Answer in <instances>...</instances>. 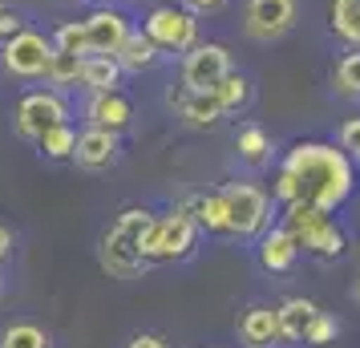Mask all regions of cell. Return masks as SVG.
Here are the masks:
<instances>
[{
    "label": "cell",
    "instance_id": "cell-9",
    "mask_svg": "<svg viewBox=\"0 0 360 348\" xmlns=\"http://www.w3.org/2000/svg\"><path fill=\"white\" fill-rule=\"evenodd\" d=\"M231 73V49L223 41H198L195 49L182 53L179 82L191 89H214Z\"/></svg>",
    "mask_w": 360,
    "mask_h": 348
},
{
    "label": "cell",
    "instance_id": "cell-2",
    "mask_svg": "<svg viewBox=\"0 0 360 348\" xmlns=\"http://www.w3.org/2000/svg\"><path fill=\"white\" fill-rule=\"evenodd\" d=\"M154 219L146 207H126L122 215L101 231L98 239V264L110 280H142L146 259H142V231Z\"/></svg>",
    "mask_w": 360,
    "mask_h": 348
},
{
    "label": "cell",
    "instance_id": "cell-29",
    "mask_svg": "<svg viewBox=\"0 0 360 348\" xmlns=\"http://www.w3.org/2000/svg\"><path fill=\"white\" fill-rule=\"evenodd\" d=\"M336 336H340V320L320 308V312H316V320H311L308 336H304V344H332Z\"/></svg>",
    "mask_w": 360,
    "mask_h": 348
},
{
    "label": "cell",
    "instance_id": "cell-24",
    "mask_svg": "<svg viewBox=\"0 0 360 348\" xmlns=\"http://www.w3.org/2000/svg\"><path fill=\"white\" fill-rule=\"evenodd\" d=\"M73 146H77L73 122H57V126H49V130L37 138L41 158H49V162H69V158H73Z\"/></svg>",
    "mask_w": 360,
    "mask_h": 348
},
{
    "label": "cell",
    "instance_id": "cell-8",
    "mask_svg": "<svg viewBox=\"0 0 360 348\" xmlns=\"http://www.w3.org/2000/svg\"><path fill=\"white\" fill-rule=\"evenodd\" d=\"M295 0H243V33L259 45H276L295 29Z\"/></svg>",
    "mask_w": 360,
    "mask_h": 348
},
{
    "label": "cell",
    "instance_id": "cell-7",
    "mask_svg": "<svg viewBox=\"0 0 360 348\" xmlns=\"http://www.w3.org/2000/svg\"><path fill=\"white\" fill-rule=\"evenodd\" d=\"M142 33L158 45V53H186L198 45V17L182 4H158L146 13Z\"/></svg>",
    "mask_w": 360,
    "mask_h": 348
},
{
    "label": "cell",
    "instance_id": "cell-1",
    "mask_svg": "<svg viewBox=\"0 0 360 348\" xmlns=\"http://www.w3.org/2000/svg\"><path fill=\"white\" fill-rule=\"evenodd\" d=\"M356 191V162L344 154L336 142L324 138H304L283 150L271 195L279 202H311L320 211H340Z\"/></svg>",
    "mask_w": 360,
    "mask_h": 348
},
{
    "label": "cell",
    "instance_id": "cell-35",
    "mask_svg": "<svg viewBox=\"0 0 360 348\" xmlns=\"http://www.w3.org/2000/svg\"><path fill=\"white\" fill-rule=\"evenodd\" d=\"M352 299L360 304V271H356V280H352Z\"/></svg>",
    "mask_w": 360,
    "mask_h": 348
},
{
    "label": "cell",
    "instance_id": "cell-14",
    "mask_svg": "<svg viewBox=\"0 0 360 348\" xmlns=\"http://www.w3.org/2000/svg\"><path fill=\"white\" fill-rule=\"evenodd\" d=\"M82 117H85V126L122 134L134 122V105H130V98H126L122 89H110V94H89V98H85Z\"/></svg>",
    "mask_w": 360,
    "mask_h": 348
},
{
    "label": "cell",
    "instance_id": "cell-23",
    "mask_svg": "<svg viewBox=\"0 0 360 348\" xmlns=\"http://www.w3.org/2000/svg\"><path fill=\"white\" fill-rule=\"evenodd\" d=\"M214 98H219V110H223V117H227V114H243L247 105H251V77L231 69L227 77L214 85Z\"/></svg>",
    "mask_w": 360,
    "mask_h": 348
},
{
    "label": "cell",
    "instance_id": "cell-36",
    "mask_svg": "<svg viewBox=\"0 0 360 348\" xmlns=\"http://www.w3.org/2000/svg\"><path fill=\"white\" fill-rule=\"evenodd\" d=\"M98 4H110V0H98Z\"/></svg>",
    "mask_w": 360,
    "mask_h": 348
},
{
    "label": "cell",
    "instance_id": "cell-22",
    "mask_svg": "<svg viewBox=\"0 0 360 348\" xmlns=\"http://www.w3.org/2000/svg\"><path fill=\"white\" fill-rule=\"evenodd\" d=\"M82 65H85V57H82V53H61V49H53L49 73H45L49 89H57V94L82 89Z\"/></svg>",
    "mask_w": 360,
    "mask_h": 348
},
{
    "label": "cell",
    "instance_id": "cell-17",
    "mask_svg": "<svg viewBox=\"0 0 360 348\" xmlns=\"http://www.w3.org/2000/svg\"><path fill=\"white\" fill-rule=\"evenodd\" d=\"M295 259H300V243H295L279 223L259 235V267H263V271L283 276V271H292V267H295Z\"/></svg>",
    "mask_w": 360,
    "mask_h": 348
},
{
    "label": "cell",
    "instance_id": "cell-10",
    "mask_svg": "<svg viewBox=\"0 0 360 348\" xmlns=\"http://www.w3.org/2000/svg\"><path fill=\"white\" fill-rule=\"evenodd\" d=\"M85 25V41H89V53H105V57H114L122 49V41L130 37V17L114 8V4H98V8H89L82 17Z\"/></svg>",
    "mask_w": 360,
    "mask_h": 348
},
{
    "label": "cell",
    "instance_id": "cell-27",
    "mask_svg": "<svg viewBox=\"0 0 360 348\" xmlns=\"http://www.w3.org/2000/svg\"><path fill=\"white\" fill-rule=\"evenodd\" d=\"M332 89L340 98H360V49H348L332 65Z\"/></svg>",
    "mask_w": 360,
    "mask_h": 348
},
{
    "label": "cell",
    "instance_id": "cell-28",
    "mask_svg": "<svg viewBox=\"0 0 360 348\" xmlns=\"http://www.w3.org/2000/svg\"><path fill=\"white\" fill-rule=\"evenodd\" d=\"M53 49L89 57V41H85V25L82 20H61V25L53 29Z\"/></svg>",
    "mask_w": 360,
    "mask_h": 348
},
{
    "label": "cell",
    "instance_id": "cell-16",
    "mask_svg": "<svg viewBox=\"0 0 360 348\" xmlns=\"http://www.w3.org/2000/svg\"><path fill=\"white\" fill-rule=\"evenodd\" d=\"M295 243H300V251H308L316 259H340L344 247H348V235H344V227L332 219V211H328V215H320L311 227H304Z\"/></svg>",
    "mask_w": 360,
    "mask_h": 348
},
{
    "label": "cell",
    "instance_id": "cell-32",
    "mask_svg": "<svg viewBox=\"0 0 360 348\" xmlns=\"http://www.w3.org/2000/svg\"><path fill=\"white\" fill-rule=\"evenodd\" d=\"M182 8L195 13V17H211L219 8H227V0H182Z\"/></svg>",
    "mask_w": 360,
    "mask_h": 348
},
{
    "label": "cell",
    "instance_id": "cell-25",
    "mask_svg": "<svg viewBox=\"0 0 360 348\" xmlns=\"http://www.w3.org/2000/svg\"><path fill=\"white\" fill-rule=\"evenodd\" d=\"M235 150H239V158L247 166H263L271 158V138H267V130H263L259 122H247L235 134Z\"/></svg>",
    "mask_w": 360,
    "mask_h": 348
},
{
    "label": "cell",
    "instance_id": "cell-3",
    "mask_svg": "<svg viewBox=\"0 0 360 348\" xmlns=\"http://www.w3.org/2000/svg\"><path fill=\"white\" fill-rule=\"evenodd\" d=\"M195 247H198V227L182 207L166 211V215H154L146 223V231H142V259H146V267L191 259Z\"/></svg>",
    "mask_w": 360,
    "mask_h": 348
},
{
    "label": "cell",
    "instance_id": "cell-37",
    "mask_svg": "<svg viewBox=\"0 0 360 348\" xmlns=\"http://www.w3.org/2000/svg\"><path fill=\"white\" fill-rule=\"evenodd\" d=\"M0 292H4V283H0Z\"/></svg>",
    "mask_w": 360,
    "mask_h": 348
},
{
    "label": "cell",
    "instance_id": "cell-33",
    "mask_svg": "<svg viewBox=\"0 0 360 348\" xmlns=\"http://www.w3.org/2000/svg\"><path fill=\"white\" fill-rule=\"evenodd\" d=\"M126 348H170V344H166V336H158V332H138V336H130Z\"/></svg>",
    "mask_w": 360,
    "mask_h": 348
},
{
    "label": "cell",
    "instance_id": "cell-21",
    "mask_svg": "<svg viewBox=\"0 0 360 348\" xmlns=\"http://www.w3.org/2000/svg\"><path fill=\"white\" fill-rule=\"evenodd\" d=\"M328 33L360 49V0H328Z\"/></svg>",
    "mask_w": 360,
    "mask_h": 348
},
{
    "label": "cell",
    "instance_id": "cell-12",
    "mask_svg": "<svg viewBox=\"0 0 360 348\" xmlns=\"http://www.w3.org/2000/svg\"><path fill=\"white\" fill-rule=\"evenodd\" d=\"M122 158V134L117 130H98V126H85L77 134V146H73V162L82 170H110Z\"/></svg>",
    "mask_w": 360,
    "mask_h": 348
},
{
    "label": "cell",
    "instance_id": "cell-19",
    "mask_svg": "<svg viewBox=\"0 0 360 348\" xmlns=\"http://www.w3.org/2000/svg\"><path fill=\"white\" fill-rule=\"evenodd\" d=\"M158 45L150 41L142 29H130V37L122 41V49L114 53V61L122 65V73H146V69H154L158 65Z\"/></svg>",
    "mask_w": 360,
    "mask_h": 348
},
{
    "label": "cell",
    "instance_id": "cell-20",
    "mask_svg": "<svg viewBox=\"0 0 360 348\" xmlns=\"http://www.w3.org/2000/svg\"><path fill=\"white\" fill-rule=\"evenodd\" d=\"M122 65L105 53H89L82 65V89L85 94H110V89H122Z\"/></svg>",
    "mask_w": 360,
    "mask_h": 348
},
{
    "label": "cell",
    "instance_id": "cell-18",
    "mask_svg": "<svg viewBox=\"0 0 360 348\" xmlns=\"http://www.w3.org/2000/svg\"><path fill=\"white\" fill-rule=\"evenodd\" d=\"M279 308V336L288 340V344H304V336H308L311 320H316V304L304 296H288L283 304H276Z\"/></svg>",
    "mask_w": 360,
    "mask_h": 348
},
{
    "label": "cell",
    "instance_id": "cell-4",
    "mask_svg": "<svg viewBox=\"0 0 360 348\" xmlns=\"http://www.w3.org/2000/svg\"><path fill=\"white\" fill-rule=\"evenodd\" d=\"M227 199V219H231V239H259L271 227V195L255 183H223Z\"/></svg>",
    "mask_w": 360,
    "mask_h": 348
},
{
    "label": "cell",
    "instance_id": "cell-11",
    "mask_svg": "<svg viewBox=\"0 0 360 348\" xmlns=\"http://www.w3.org/2000/svg\"><path fill=\"white\" fill-rule=\"evenodd\" d=\"M166 105H170L186 126H195V130H207V126H214V122H223V110H219L214 89H191V85L179 82L170 94H166Z\"/></svg>",
    "mask_w": 360,
    "mask_h": 348
},
{
    "label": "cell",
    "instance_id": "cell-13",
    "mask_svg": "<svg viewBox=\"0 0 360 348\" xmlns=\"http://www.w3.org/2000/svg\"><path fill=\"white\" fill-rule=\"evenodd\" d=\"M182 211L195 219L198 235L231 239V219H227V199H223V191H195V195L182 199Z\"/></svg>",
    "mask_w": 360,
    "mask_h": 348
},
{
    "label": "cell",
    "instance_id": "cell-6",
    "mask_svg": "<svg viewBox=\"0 0 360 348\" xmlns=\"http://www.w3.org/2000/svg\"><path fill=\"white\" fill-rule=\"evenodd\" d=\"M53 61V37L37 33V29H20L17 37L0 41V65L17 82H45Z\"/></svg>",
    "mask_w": 360,
    "mask_h": 348
},
{
    "label": "cell",
    "instance_id": "cell-30",
    "mask_svg": "<svg viewBox=\"0 0 360 348\" xmlns=\"http://www.w3.org/2000/svg\"><path fill=\"white\" fill-rule=\"evenodd\" d=\"M336 146H340L344 154H348V158L360 166V114L348 117V122L340 126V134H336Z\"/></svg>",
    "mask_w": 360,
    "mask_h": 348
},
{
    "label": "cell",
    "instance_id": "cell-31",
    "mask_svg": "<svg viewBox=\"0 0 360 348\" xmlns=\"http://www.w3.org/2000/svg\"><path fill=\"white\" fill-rule=\"evenodd\" d=\"M20 29H29V20H25V13H17V8H4V4H0V41L17 37Z\"/></svg>",
    "mask_w": 360,
    "mask_h": 348
},
{
    "label": "cell",
    "instance_id": "cell-34",
    "mask_svg": "<svg viewBox=\"0 0 360 348\" xmlns=\"http://www.w3.org/2000/svg\"><path fill=\"white\" fill-rule=\"evenodd\" d=\"M8 251H13V231H8V227L0 223V264L8 259Z\"/></svg>",
    "mask_w": 360,
    "mask_h": 348
},
{
    "label": "cell",
    "instance_id": "cell-15",
    "mask_svg": "<svg viewBox=\"0 0 360 348\" xmlns=\"http://www.w3.org/2000/svg\"><path fill=\"white\" fill-rule=\"evenodd\" d=\"M279 336V308L276 304H251L239 316V344L243 348H276Z\"/></svg>",
    "mask_w": 360,
    "mask_h": 348
},
{
    "label": "cell",
    "instance_id": "cell-5",
    "mask_svg": "<svg viewBox=\"0 0 360 348\" xmlns=\"http://www.w3.org/2000/svg\"><path fill=\"white\" fill-rule=\"evenodd\" d=\"M73 117V105H69L65 94H57V89H29V94H20L17 105H13V130H17L20 142H33L57 126V122H69Z\"/></svg>",
    "mask_w": 360,
    "mask_h": 348
},
{
    "label": "cell",
    "instance_id": "cell-26",
    "mask_svg": "<svg viewBox=\"0 0 360 348\" xmlns=\"http://www.w3.org/2000/svg\"><path fill=\"white\" fill-rule=\"evenodd\" d=\"M0 348H53V336L33 320H17L0 332Z\"/></svg>",
    "mask_w": 360,
    "mask_h": 348
}]
</instances>
